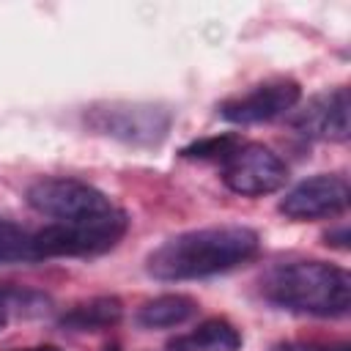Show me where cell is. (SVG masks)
Instances as JSON below:
<instances>
[{
  "label": "cell",
  "mask_w": 351,
  "mask_h": 351,
  "mask_svg": "<svg viewBox=\"0 0 351 351\" xmlns=\"http://www.w3.org/2000/svg\"><path fill=\"white\" fill-rule=\"evenodd\" d=\"M258 244V233L247 225L197 228L159 244L148 255L145 271L156 280H200L247 263Z\"/></svg>",
  "instance_id": "6da1fadb"
},
{
  "label": "cell",
  "mask_w": 351,
  "mask_h": 351,
  "mask_svg": "<svg viewBox=\"0 0 351 351\" xmlns=\"http://www.w3.org/2000/svg\"><path fill=\"white\" fill-rule=\"evenodd\" d=\"M261 296L277 307L307 315H346L351 307V277L324 261L277 263L261 277Z\"/></svg>",
  "instance_id": "7a4b0ae2"
},
{
  "label": "cell",
  "mask_w": 351,
  "mask_h": 351,
  "mask_svg": "<svg viewBox=\"0 0 351 351\" xmlns=\"http://www.w3.org/2000/svg\"><path fill=\"white\" fill-rule=\"evenodd\" d=\"M129 230V217L115 206L104 214L52 222L33 233V255L41 258H93L112 250Z\"/></svg>",
  "instance_id": "3957f363"
},
{
  "label": "cell",
  "mask_w": 351,
  "mask_h": 351,
  "mask_svg": "<svg viewBox=\"0 0 351 351\" xmlns=\"http://www.w3.org/2000/svg\"><path fill=\"white\" fill-rule=\"evenodd\" d=\"M85 123L129 145H159L173 123V112L151 101H101L85 110Z\"/></svg>",
  "instance_id": "277c9868"
},
{
  "label": "cell",
  "mask_w": 351,
  "mask_h": 351,
  "mask_svg": "<svg viewBox=\"0 0 351 351\" xmlns=\"http://www.w3.org/2000/svg\"><path fill=\"white\" fill-rule=\"evenodd\" d=\"M27 203L55 222H71L115 208V203L88 181L69 176H44L27 186Z\"/></svg>",
  "instance_id": "5b68a950"
},
{
  "label": "cell",
  "mask_w": 351,
  "mask_h": 351,
  "mask_svg": "<svg viewBox=\"0 0 351 351\" xmlns=\"http://www.w3.org/2000/svg\"><path fill=\"white\" fill-rule=\"evenodd\" d=\"M222 181L230 192L241 197H263L285 186V162L261 143H241L222 162Z\"/></svg>",
  "instance_id": "8992f818"
},
{
  "label": "cell",
  "mask_w": 351,
  "mask_h": 351,
  "mask_svg": "<svg viewBox=\"0 0 351 351\" xmlns=\"http://www.w3.org/2000/svg\"><path fill=\"white\" fill-rule=\"evenodd\" d=\"M302 99V85L291 77H271L263 80L258 85H252L250 90L230 96L219 104V115L230 123H266L274 121L285 112H291Z\"/></svg>",
  "instance_id": "52a82bcc"
},
{
  "label": "cell",
  "mask_w": 351,
  "mask_h": 351,
  "mask_svg": "<svg viewBox=\"0 0 351 351\" xmlns=\"http://www.w3.org/2000/svg\"><path fill=\"white\" fill-rule=\"evenodd\" d=\"M348 197H351V189L343 176L321 173L288 189L277 208L288 219L307 222V219H324V217L343 214L348 208Z\"/></svg>",
  "instance_id": "ba28073f"
},
{
  "label": "cell",
  "mask_w": 351,
  "mask_h": 351,
  "mask_svg": "<svg viewBox=\"0 0 351 351\" xmlns=\"http://www.w3.org/2000/svg\"><path fill=\"white\" fill-rule=\"evenodd\" d=\"M351 101L346 88L324 90L313 96L302 110L291 115V126L310 140H329V143H343L348 140L351 132Z\"/></svg>",
  "instance_id": "9c48e42d"
},
{
  "label": "cell",
  "mask_w": 351,
  "mask_h": 351,
  "mask_svg": "<svg viewBox=\"0 0 351 351\" xmlns=\"http://www.w3.org/2000/svg\"><path fill=\"white\" fill-rule=\"evenodd\" d=\"M170 351H239L241 332L228 318H206L192 332L167 343Z\"/></svg>",
  "instance_id": "30bf717a"
},
{
  "label": "cell",
  "mask_w": 351,
  "mask_h": 351,
  "mask_svg": "<svg viewBox=\"0 0 351 351\" xmlns=\"http://www.w3.org/2000/svg\"><path fill=\"white\" fill-rule=\"evenodd\" d=\"M121 315H123V304L118 296H93L66 310L60 315V326L69 332H101L115 326Z\"/></svg>",
  "instance_id": "8fae6325"
},
{
  "label": "cell",
  "mask_w": 351,
  "mask_h": 351,
  "mask_svg": "<svg viewBox=\"0 0 351 351\" xmlns=\"http://www.w3.org/2000/svg\"><path fill=\"white\" fill-rule=\"evenodd\" d=\"M197 315V302L186 293H162L156 299H148L137 310V324L143 329H170L181 326L189 318Z\"/></svg>",
  "instance_id": "7c38bea8"
},
{
  "label": "cell",
  "mask_w": 351,
  "mask_h": 351,
  "mask_svg": "<svg viewBox=\"0 0 351 351\" xmlns=\"http://www.w3.org/2000/svg\"><path fill=\"white\" fill-rule=\"evenodd\" d=\"M27 261H36V255H33V233H27L22 225L0 217V266L27 263Z\"/></svg>",
  "instance_id": "4fadbf2b"
},
{
  "label": "cell",
  "mask_w": 351,
  "mask_h": 351,
  "mask_svg": "<svg viewBox=\"0 0 351 351\" xmlns=\"http://www.w3.org/2000/svg\"><path fill=\"white\" fill-rule=\"evenodd\" d=\"M239 145H241V140L236 134H214V137H203V140L184 145L181 156H186V159H222L225 162Z\"/></svg>",
  "instance_id": "5bb4252c"
},
{
  "label": "cell",
  "mask_w": 351,
  "mask_h": 351,
  "mask_svg": "<svg viewBox=\"0 0 351 351\" xmlns=\"http://www.w3.org/2000/svg\"><path fill=\"white\" fill-rule=\"evenodd\" d=\"M324 241H326V244H332V247L346 250V247H348V228L343 225L340 230H329V233H324Z\"/></svg>",
  "instance_id": "9a60e30c"
},
{
  "label": "cell",
  "mask_w": 351,
  "mask_h": 351,
  "mask_svg": "<svg viewBox=\"0 0 351 351\" xmlns=\"http://www.w3.org/2000/svg\"><path fill=\"white\" fill-rule=\"evenodd\" d=\"M8 313H11V293L0 288V329L8 324Z\"/></svg>",
  "instance_id": "2e32d148"
},
{
  "label": "cell",
  "mask_w": 351,
  "mask_h": 351,
  "mask_svg": "<svg viewBox=\"0 0 351 351\" xmlns=\"http://www.w3.org/2000/svg\"><path fill=\"white\" fill-rule=\"evenodd\" d=\"M269 351H310V348H304V346H299V343H277V346H271Z\"/></svg>",
  "instance_id": "e0dca14e"
},
{
  "label": "cell",
  "mask_w": 351,
  "mask_h": 351,
  "mask_svg": "<svg viewBox=\"0 0 351 351\" xmlns=\"http://www.w3.org/2000/svg\"><path fill=\"white\" fill-rule=\"evenodd\" d=\"M14 351H60V348L52 343H44V346H27V348H14Z\"/></svg>",
  "instance_id": "ac0fdd59"
},
{
  "label": "cell",
  "mask_w": 351,
  "mask_h": 351,
  "mask_svg": "<svg viewBox=\"0 0 351 351\" xmlns=\"http://www.w3.org/2000/svg\"><path fill=\"white\" fill-rule=\"evenodd\" d=\"M326 351H351V348H348V343H340V346H332V348H326Z\"/></svg>",
  "instance_id": "d6986e66"
},
{
  "label": "cell",
  "mask_w": 351,
  "mask_h": 351,
  "mask_svg": "<svg viewBox=\"0 0 351 351\" xmlns=\"http://www.w3.org/2000/svg\"><path fill=\"white\" fill-rule=\"evenodd\" d=\"M104 351H121V346H118V343H110V346H107Z\"/></svg>",
  "instance_id": "ffe728a7"
}]
</instances>
